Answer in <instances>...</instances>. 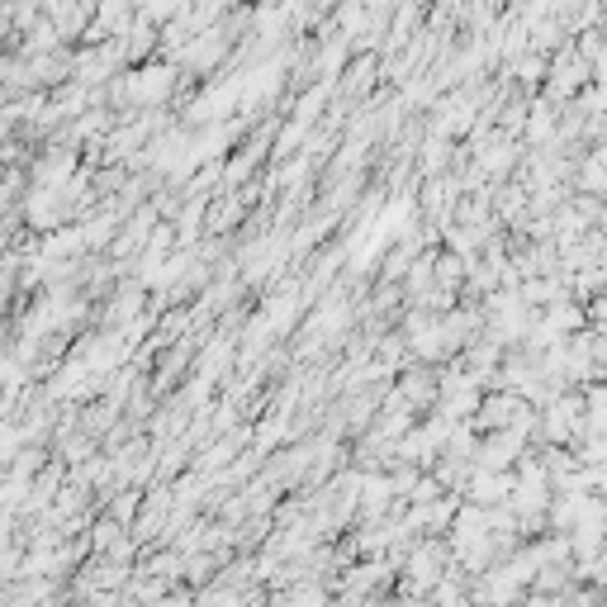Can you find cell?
<instances>
[{"label":"cell","instance_id":"277c9868","mask_svg":"<svg viewBox=\"0 0 607 607\" xmlns=\"http://www.w3.org/2000/svg\"><path fill=\"white\" fill-rule=\"evenodd\" d=\"M72 171H76V152L72 147H48V157L34 162V181L38 186H62V181H72Z\"/></svg>","mask_w":607,"mask_h":607},{"label":"cell","instance_id":"5b68a950","mask_svg":"<svg viewBox=\"0 0 607 607\" xmlns=\"http://www.w3.org/2000/svg\"><path fill=\"white\" fill-rule=\"evenodd\" d=\"M186 0H138V15L152 20V24H171L176 15H181Z\"/></svg>","mask_w":607,"mask_h":607},{"label":"cell","instance_id":"6da1fadb","mask_svg":"<svg viewBox=\"0 0 607 607\" xmlns=\"http://www.w3.org/2000/svg\"><path fill=\"white\" fill-rule=\"evenodd\" d=\"M129 81V105L152 109V105H167L171 91L181 86V67L176 62H138L133 72H123Z\"/></svg>","mask_w":607,"mask_h":607},{"label":"cell","instance_id":"7a4b0ae2","mask_svg":"<svg viewBox=\"0 0 607 607\" xmlns=\"http://www.w3.org/2000/svg\"><path fill=\"white\" fill-rule=\"evenodd\" d=\"M119 67H123V52H119L115 38H105V44H91V48L76 52V76L72 81H81V86H105Z\"/></svg>","mask_w":607,"mask_h":607},{"label":"cell","instance_id":"8992f818","mask_svg":"<svg viewBox=\"0 0 607 607\" xmlns=\"http://www.w3.org/2000/svg\"><path fill=\"white\" fill-rule=\"evenodd\" d=\"M370 72H376V58H361L347 72V95H366L370 91Z\"/></svg>","mask_w":607,"mask_h":607},{"label":"cell","instance_id":"52a82bcc","mask_svg":"<svg viewBox=\"0 0 607 607\" xmlns=\"http://www.w3.org/2000/svg\"><path fill=\"white\" fill-rule=\"evenodd\" d=\"M517 76L527 81V86H532V81H541V76H546V58H527V62H517Z\"/></svg>","mask_w":607,"mask_h":607},{"label":"cell","instance_id":"ba28073f","mask_svg":"<svg viewBox=\"0 0 607 607\" xmlns=\"http://www.w3.org/2000/svg\"><path fill=\"white\" fill-rule=\"evenodd\" d=\"M441 10H447V15H451V10L461 15V10H465V0H441Z\"/></svg>","mask_w":607,"mask_h":607},{"label":"cell","instance_id":"3957f363","mask_svg":"<svg viewBox=\"0 0 607 607\" xmlns=\"http://www.w3.org/2000/svg\"><path fill=\"white\" fill-rule=\"evenodd\" d=\"M95 5L100 0H48V20L62 38H86L95 24Z\"/></svg>","mask_w":607,"mask_h":607}]
</instances>
